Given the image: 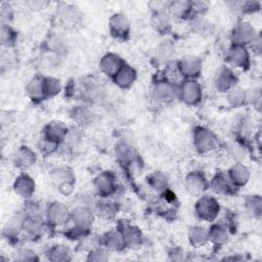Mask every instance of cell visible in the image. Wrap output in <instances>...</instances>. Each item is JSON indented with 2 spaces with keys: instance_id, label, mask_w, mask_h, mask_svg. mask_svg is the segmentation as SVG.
Here are the masks:
<instances>
[{
  "instance_id": "6da1fadb",
  "label": "cell",
  "mask_w": 262,
  "mask_h": 262,
  "mask_svg": "<svg viewBox=\"0 0 262 262\" xmlns=\"http://www.w3.org/2000/svg\"><path fill=\"white\" fill-rule=\"evenodd\" d=\"M195 212L200 218L212 221L218 215L219 204L214 198H211L209 195L203 196L195 204Z\"/></svg>"
},
{
  "instance_id": "7a4b0ae2",
  "label": "cell",
  "mask_w": 262,
  "mask_h": 262,
  "mask_svg": "<svg viewBox=\"0 0 262 262\" xmlns=\"http://www.w3.org/2000/svg\"><path fill=\"white\" fill-rule=\"evenodd\" d=\"M193 139H194L195 148L203 153H207L214 150L218 145V141L216 137L211 133L210 130L205 128L195 129Z\"/></svg>"
},
{
  "instance_id": "3957f363",
  "label": "cell",
  "mask_w": 262,
  "mask_h": 262,
  "mask_svg": "<svg viewBox=\"0 0 262 262\" xmlns=\"http://www.w3.org/2000/svg\"><path fill=\"white\" fill-rule=\"evenodd\" d=\"M179 96L187 105H195L201 101L202 90L200 85L193 80L185 81L179 89Z\"/></svg>"
},
{
  "instance_id": "277c9868",
  "label": "cell",
  "mask_w": 262,
  "mask_h": 262,
  "mask_svg": "<svg viewBox=\"0 0 262 262\" xmlns=\"http://www.w3.org/2000/svg\"><path fill=\"white\" fill-rule=\"evenodd\" d=\"M233 37L235 42L237 43L236 45H241L243 46L244 44L252 43L255 36V30L254 28L246 22H241L237 24L233 31Z\"/></svg>"
},
{
  "instance_id": "5b68a950",
  "label": "cell",
  "mask_w": 262,
  "mask_h": 262,
  "mask_svg": "<svg viewBox=\"0 0 262 262\" xmlns=\"http://www.w3.org/2000/svg\"><path fill=\"white\" fill-rule=\"evenodd\" d=\"M124 66V61L122 58L115 53L106 54L101 60V69L102 71L111 77H114L120 69Z\"/></svg>"
},
{
  "instance_id": "8992f818",
  "label": "cell",
  "mask_w": 262,
  "mask_h": 262,
  "mask_svg": "<svg viewBox=\"0 0 262 262\" xmlns=\"http://www.w3.org/2000/svg\"><path fill=\"white\" fill-rule=\"evenodd\" d=\"M179 72L188 78L198 76L201 72V61L195 56H185L179 61Z\"/></svg>"
},
{
  "instance_id": "52a82bcc",
  "label": "cell",
  "mask_w": 262,
  "mask_h": 262,
  "mask_svg": "<svg viewBox=\"0 0 262 262\" xmlns=\"http://www.w3.org/2000/svg\"><path fill=\"white\" fill-rule=\"evenodd\" d=\"M237 78L227 67L220 68L215 76V85L219 91L231 90L232 87L236 84Z\"/></svg>"
},
{
  "instance_id": "ba28073f",
  "label": "cell",
  "mask_w": 262,
  "mask_h": 262,
  "mask_svg": "<svg viewBox=\"0 0 262 262\" xmlns=\"http://www.w3.org/2000/svg\"><path fill=\"white\" fill-rule=\"evenodd\" d=\"M69 218V212L67 207L61 203H52L48 207L47 211V219L48 222L53 225L63 224Z\"/></svg>"
},
{
  "instance_id": "9c48e42d",
  "label": "cell",
  "mask_w": 262,
  "mask_h": 262,
  "mask_svg": "<svg viewBox=\"0 0 262 262\" xmlns=\"http://www.w3.org/2000/svg\"><path fill=\"white\" fill-rule=\"evenodd\" d=\"M227 61L234 67L246 68L249 64V53L244 46L235 45L228 51Z\"/></svg>"
},
{
  "instance_id": "30bf717a",
  "label": "cell",
  "mask_w": 262,
  "mask_h": 262,
  "mask_svg": "<svg viewBox=\"0 0 262 262\" xmlns=\"http://www.w3.org/2000/svg\"><path fill=\"white\" fill-rule=\"evenodd\" d=\"M112 34L116 38H125L129 33V23L127 18L122 14L114 15L110 20Z\"/></svg>"
},
{
  "instance_id": "8fae6325",
  "label": "cell",
  "mask_w": 262,
  "mask_h": 262,
  "mask_svg": "<svg viewBox=\"0 0 262 262\" xmlns=\"http://www.w3.org/2000/svg\"><path fill=\"white\" fill-rule=\"evenodd\" d=\"M185 185L192 193H200L207 189L208 183L203 173L199 171L190 172L185 178Z\"/></svg>"
},
{
  "instance_id": "7c38bea8",
  "label": "cell",
  "mask_w": 262,
  "mask_h": 262,
  "mask_svg": "<svg viewBox=\"0 0 262 262\" xmlns=\"http://www.w3.org/2000/svg\"><path fill=\"white\" fill-rule=\"evenodd\" d=\"M72 219L78 229L86 231L93 222V214L85 207H78L72 212Z\"/></svg>"
},
{
  "instance_id": "4fadbf2b",
  "label": "cell",
  "mask_w": 262,
  "mask_h": 262,
  "mask_svg": "<svg viewBox=\"0 0 262 262\" xmlns=\"http://www.w3.org/2000/svg\"><path fill=\"white\" fill-rule=\"evenodd\" d=\"M137 78V72L128 64H124L120 71L114 76L115 83L121 88H128L134 84Z\"/></svg>"
},
{
  "instance_id": "5bb4252c",
  "label": "cell",
  "mask_w": 262,
  "mask_h": 262,
  "mask_svg": "<svg viewBox=\"0 0 262 262\" xmlns=\"http://www.w3.org/2000/svg\"><path fill=\"white\" fill-rule=\"evenodd\" d=\"M94 185L98 193L103 196H107L115 190V179L111 173L105 172L98 175L94 181Z\"/></svg>"
},
{
  "instance_id": "9a60e30c",
  "label": "cell",
  "mask_w": 262,
  "mask_h": 262,
  "mask_svg": "<svg viewBox=\"0 0 262 262\" xmlns=\"http://www.w3.org/2000/svg\"><path fill=\"white\" fill-rule=\"evenodd\" d=\"M153 94H154V97L158 101L168 102V101L173 100V97L175 95V90H174L172 84H170L169 82L160 81L155 84Z\"/></svg>"
},
{
  "instance_id": "2e32d148",
  "label": "cell",
  "mask_w": 262,
  "mask_h": 262,
  "mask_svg": "<svg viewBox=\"0 0 262 262\" xmlns=\"http://www.w3.org/2000/svg\"><path fill=\"white\" fill-rule=\"evenodd\" d=\"M34 188H35L34 181H33V179L30 176L26 174L19 176L16 179V182L14 184L15 191L21 196H23V198H29V196L32 195V193L34 192Z\"/></svg>"
},
{
  "instance_id": "e0dca14e",
  "label": "cell",
  "mask_w": 262,
  "mask_h": 262,
  "mask_svg": "<svg viewBox=\"0 0 262 262\" xmlns=\"http://www.w3.org/2000/svg\"><path fill=\"white\" fill-rule=\"evenodd\" d=\"M67 136V129L60 122H52L47 125L45 129V138L47 141L56 143L66 138Z\"/></svg>"
},
{
  "instance_id": "ac0fdd59",
  "label": "cell",
  "mask_w": 262,
  "mask_h": 262,
  "mask_svg": "<svg viewBox=\"0 0 262 262\" xmlns=\"http://www.w3.org/2000/svg\"><path fill=\"white\" fill-rule=\"evenodd\" d=\"M229 178L237 185H244L250 178V172L248 168L242 164H236L229 171Z\"/></svg>"
},
{
  "instance_id": "d6986e66",
  "label": "cell",
  "mask_w": 262,
  "mask_h": 262,
  "mask_svg": "<svg viewBox=\"0 0 262 262\" xmlns=\"http://www.w3.org/2000/svg\"><path fill=\"white\" fill-rule=\"evenodd\" d=\"M188 238L193 247H202L209 240V232H207L204 227L194 226L190 228Z\"/></svg>"
},
{
  "instance_id": "ffe728a7",
  "label": "cell",
  "mask_w": 262,
  "mask_h": 262,
  "mask_svg": "<svg viewBox=\"0 0 262 262\" xmlns=\"http://www.w3.org/2000/svg\"><path fill=\"white\" fill-rule=\"evenodd\" d=\"M36 160L35 154L33 153L29 148H21L16 155V163L20 167H29L32 164H34Z\"/></svg>"
},
{
  "instance_id": "44dd1931",
  "label": "cell",
  "mask_w": 262,
  "mask_h": 262,
  "mask_svg": "<svg viewBox=\"0 0 262 262\" xmlns=\"http://www.w3.org/2000/svg\"><path fill=\"white\" fill-rule=\"evenodd\" d=\"M212 189L217 193H225L232 187V180L222 173H217L211 181Z\"/></svg>"
},
{
  "instance_id": "7402d4cb",
  "label": "cell",
  "mask_w": 262,
  "mask_h": 262,
  "mask_svg": "<svg viewBox=\"0 0 262 262\" xmlns=\"http://www.w3.org/2000/svg\"><path fill=\"white\" fill-rule=\"evenodd\" d=\"M191 4L188 2H173V3H169L168 6V11L170 13L171 16L176 17V18H184L186 17L190 10H191Z\"/></svg>"
},
{
  "instance_id": "603a6c76",
  "label": "cell",
  "mask_w": 262,
  "mask_h": 262,
  "mask_svg": "<svg viewBox=\"0 0 262 262\" xmlns=\"http://www.w3.org/2000/svg\"><path fill=\"white\" fill-rule=\"evenodd\" d=\"M122 237L124 239L125 244L129 245H138L141 243V232L139 231V228L134 227V226H126L124 227L122 232Z\"/></svg>"
},
{
  "instance_id": "cb8c5ba5",
  "label": "cell",
  "mask_w": 262,
  "mask_h": 262,
  "mask_svg": "<svg viewBox=\"0 0 262 262\" xmlns=\"http://www.w3.org/2000/svg\"><path fill=\"white\" fill-rule=\"evenodd\" d=\"M248 98L247 92L242 88L231 89L228 93V102L233 107H240L244 105Z\"/></svg>"
},
{
  "instance_id": "d4e9b609",
  "label": "cell",
  "mask_w": 262,
  "mask_h": 262,
  "mask_svg": "<svg viewBox=\"0 0 262 262\" xmlns=\"http://www.w3.org/2000/svg\"><path fill=\"white\" fill-rule=\"evenodd\" d=\"M49 259L52 261H69L71 259V252L66 246L58 245L51 249Z\"/></svg>"
},
{
  "instance_id": "484cf974",
  "label": "cell",
  "mask_w": 262,
  "mask_h": 262,
  "mask_svg": "<svg viewBox=\"0 0 262 262\" xmlns=\"http://www.w3.org/2000/svg\"><path fill=\"white\" fill-rule=\"evenodd\" d=\"M28 94L36 100V98H41L44 96L43 91V80L41 79H33L27 86Z\"/></svg>"
},
{
  "instance_id": "4316f807",
  "label": "cell",
  "mask_w": 262,
  "mask_h": 262,
  "mask_svg": "<svg viewBox=\"0 0 262 262\" xmlns=\"http://www.w3.org/2000/svg\"><path fill=\"white\" fill-rule=\"evenodd\" d=\"M43 80V91L46 96H53L60 91V83L57 79L52 77H47Z\"/></svg>"
},
{
  "instance_id": "83f0119b",
  "label": "cell",
  "mask_w": 262,
  "mask_h": 262,
  "mask_svg": "<svg viewBox=\"0 0 262 262\" xmlns=\"http://www.w3.org/2000/svg\"><path fill=\"white\" fill-rule=\"evenodd\" d=\"M105 243H106V246L112 250H119L125 245L122 235H120L118 233H114V232L108 233L106 235Z\"/></svg>"
},
{
  "instance_id": "f1b7e54d",
  "label": "cell",
  "mask_w": 262,
  "mask_h": 262,
  "mask_svg": "<svg viewBox=\"0 0 262 262\" xmlns=\"http://www.w3.org/2000/svg\"><path fill=\"white\" fill-rule=\"evenodd\" d=\"M154 28L160 32L161 34H164V33L167 32L170 28V23H169V20L168 18L164 15L163 13L162 14H156L153 18V22H152Z\"/></svg>"
},
{
  "instance_id": "f546056e",
  "label": "cell",
  "mask_w": 262,
  "mask_h": 262,
  "mask_svg": "<svg viewBox=\"0 0 262 262\" xmlns=\"http://www.w3.org/2000/svg\"><path fill=\"white\" fill-rule=\"evenodd\" d=\"M209 240L215 244H223L227 240V233L221 225H214L209 232Z\"/></svg>"
},
{
  "instance_id": "4dcf8cb0",
  "label": "cell",
  "mask_w": 262,
  "mask_h": 262,
  "mask_svg": "<svg viewBox=\"0 0 262 262\" xmlns=\"http://www.w3.org/2000/svg\"><path fill=\"white\" fill-rule=\"evenodd\" d=\"M42 227V222L40 219H38L37 217H27L24 221H23V228L24 231H26L29 234H37L38 232H40V229Z\"/></svg>"
},
{
  "instance_id": "1f68e13d",
  "label": "cell",
  "mask_w": 262,
  "mask_h": 262,
  "mask_svg": "<svg viewBox=\"0 0 262 262\" xmlns=\"http://www.w3.org/2000/svg\"><path fill=\"white\" fill-rule=\"evenodd\" d=\"M52 179L54 182L59 185L60 183L67 182V181H74V176L71 171L67 169H57L52 174Z\"/></svg>"
},
{
  "instance_id": "d6a6232c",
  "label": "cell",
  "mask_w": 262,
  "mask_h": 262,
  "mask_svg": "<svg viewBox=\"0 0 262 262\" xmlns=\"http://www.w3.org/2000/svg\"><path fill=\"white\" fill-rule=\"evenodd\" d=\"M48 47L50 48V50L56 52V53H60L63 52L67 48V43L66 41L60 37V36H51L48 40Z\"/></svg>"
},
{
  "instance_id": "836d02e7",
  "label": "cell",
  "mask_w": 262,
  "mask_h": 262,
  "mask_svg": "<svg viewBox=\"0 0 262 262\" xmlns=\"http://www.w3.org/2000/svg\"><path fill=\"white\" fill-rule=\"evenodd\" d=\"M246 206L254 215L259 216L261 214L262 202L259 195H253L251 198H249L246 202Z\"/></svg>"
},
{
  "instance_id": "e575fe53",
  "label": "cell",
  "mask_w": 262,
  "mask_h": 262,
  "mask_svg": "<svg viewBox=\"0 0 262 262\" xmlns=\"http://www.w3.org/2000/svg\"><path fill=\"white\" fill-rule=\"evenodd\" d=\"M73 118H75V120H77L81 124L90 123L91 122V118H92V114L87 109L78 108V109H76L74 111Z\"/></svg>"
},
{
  "instance_id": "d590c367",
  "label": "cell",
  "mask_w": 262,
  "mask_h": 262,
  "mask_svg": "<svg viewBox=\"0 0 262 262\" xmlns=\"http://www.w3.org/2000/svg\"><path fill=\"white\" fill-rule=\"evenodd\" d=\"M97 212L105 218H110L115 214V208L110 202H102L97 204Z\"/></svg>"
},
{
  "instance_id": "8d00e7d4",
  "label": "cell",
  "mask_w": 262,
  "mask_h": 262,
  "mask_svg": "<svg viewBox=\"0 0 262 262\" xmlns=\"http://www.w3.org/2000/svg\"><path fill=\"white\" fill-rule=\"evenodd\" d=\"M150 181H151V184L153 185V187L157 190L164 189L166 187V179L161 173L153 174L150 178Z\"/></svg>"
},
{
  "instance_id": "74e56055",
  "label": "cell",
  "mask_w": 262,
  "mask_h": 262,
  "mask_svg": "<svg viewBox=\"0 0 262 262\" xmlns=\"http://www.w3.org/2000/svg\"><path fill=\"white\" fill-rule=\"evenodd\" d=\"M173 54V46L170 43H163L159 47V56L162 59L169 58Z\"/></svg>"
},
{
  "instance_id": "f35d334b",
  "label": "cell",
  "mask_w": 262,
  "mask_h": 262,
  "mask_svg": "<svg viewBox=\"0 0 262 262\" xmlns=\"http://www.w3.org/2000/svg\"><path fill=\"white\" fill-rule=\"evenodd\" d=\"M117 152H118V157L122 161H129L133 159V151H131L130 148L125 145H121L120 147H118Z\"/></svg>"
},
{
  "instance_id": "ab89813d",
  "label": "cell",
  "mask_w": 262,
  "mask_h": 262,
  "mask_svg": "<svg viewBox=\"0 0 262 262\" xmlns=\"http://www.w3.org/2000/svg\"><path fill=\"white\" fill-rule=\"evenodd\" d=\"M88 259L92 261H106L108 259V254L103 250H94L89 254Z\"/></svg>"
},
{
  "instance_id": "60d3db41",
  "label": "cell",
  "mask_w": 262,
  "mask_h": 262,
  "mask_svg": "<svg viewBox=\"0 0 262 262\" xmlns=\"http://www.w3.org/2000/svg\"><path fill=\"white\" fill-rule=\"evenodd\" d=\"M2 38H3V42L9 45V43H11L14 40V32L9 27L4 26L3 27V33H2Z\"/></svg>"
},
{
  "instance_id": "b9f144b4",
  "label": "cell",
  "mask_w": 262,
  "mask_h": 262,
  "mask_svg": "<svg viewBox=\"0 0 262 262\" xmlns=\"http://www.w3.org/2000/svg\"><path fill=\"white\" fill-rule=\"evenodd\" d=\"M168 6H169L168 3H164V2H153V3H150L151 9H153L156 12V14H162L164 10L168 9Z\"/></svg>"
},
{
  "instance_id": "7bdbcfd3",
  "label": "cell",
  "mask_w": 262,
  "mask_h": 262,
  "mask_svg": "<svg viewBox=\"0 0 262 262\" xmlns=\"http://www.w3.org/2000/svg\"><path fill=\"white\" fill-rule=\"evenodd\" d=\"M20 259L21 260H34L35 259V255L33 252L29 251V250H23L20 252Z\"/></svg>"
}]
</instances>
